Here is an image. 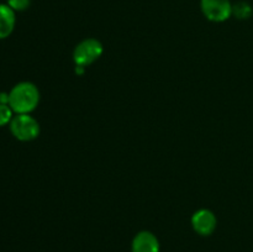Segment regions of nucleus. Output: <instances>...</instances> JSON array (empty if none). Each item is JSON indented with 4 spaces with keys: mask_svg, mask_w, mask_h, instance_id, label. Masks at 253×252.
<instances>
[{
    "mask_svg": "<svg viewBox=\"0 0 253 252\" xmlns=\"http://www.w3.org/2000/svg\"><path fill=\"white\" fill-rule=\"evenodd\" d=\"M39 103V88L31 82H20L9 91V106L15 114L32 113Z\"/></svg>",
    "mask_w": 253,
    "mask_h": 252,
    "instance_id": "f257e3e1",
    "label": "nucleus"
},
{
    "mask_svg": "<svg viewBox=\"0 0 253 252\" xmlns=\"http://www.w3.org/2000/svg\"><path fill=\"white\" fill-rule=\"evenodd\" d=\"M9 127L12 136L24 142L35 140L40 135V124L30 114H15Z\"/></svg>",
    "mask_w": 253,
    "mask_h": 252,
    "instance_id": "f03ea898",
    "label": "nucleus"
},
{
    "mask_svg": "<svg viewBox=\"0 0 253 252\" xmlns=\"http://www.w3.org/2000/svg\"><path fill=\"white\" fill-rule=\"evenodd\" d=\"M103 44L95 39H86L77 44L73 52V61L76 66L86 67L94 63L103 54Z\"/></svg>",
    "mask_w": 253,
    "mask_h": 252,
    "instance_id": "7ed1b4c3",
    "label": "nucleus"
},
{
    "mask_svg": "<svg viewBox=\"0 0 253 252\" xmlns=\"http://www.w3.org/2000/svg\"><path fill=\"white\" fill-rule=\"evenodd\" d=\"M200 6L204 16L212 22H224L232 15L230 0H202Z\"/></svg>",
    "mask_w": 253,
    "mask_h": 252,
    "instance_id": "20e7f679",
    "label": "nucleus"
},
{
    "mask_svg": "<svg viewBox=\"0 0 253 252\" xmlns=\"http://www.w3.org/2000/svg\"><path fill=\"white\" fill-rule=\"evenodd\" d=\"M216 216L208 209L198 210L192 217L193 229L202 236H209L216 229Z\"/></svg>",
    "mask_w": 253,
    "mask_h": 252,
    "instance_id": "39448f33",
    "label": "nucleus"
},
{
    "mask_svg": "<svg viewBox=\"0 0 253 252\" xmlns=\"http://www.w3.org/2000/svg\"><path fill=\"white\" fill-rule=\"evenodd\" d=\"M131 252H160V241L150 231H141L133 237Z\"/></svg>",
    "mask_w": 253,
    "mask_h": 252,
    "instance_id": "423d86ee",
    "label": "nucleus"
},
{
    "mask_svg": "<svg viewBox=\"0 0 253 252\" xmlns=\"http://www.w3.org/2000/svg\"><path fill=\"white\" fill-rule=\"evenodd\" d=\"M16 24L15 11L7 4H0V40H5L12 34Z\"/></svg>",
    "mask_w": 253,
    "mask_h": 252,
    "instance_id": "0eeeda50",
    "label": "nucleus"
},
{
    "mask_svg": "<svg viewBox=\"0 0 253 252\" xmlns=\"http://www.w3.org/2000/svg\"><path fill=\"white\" fill-rule=\"evenodd\" d=\"M253 14V9L251 5L246 1H240L236 5H232V15L240 20L250 19Z\"/></svg>",
    "mask_w": 253,
    "mask_h": 252,
    "instance_id": "6e6552de",
    "label": "nucleus"
},
{
    "mask_svg": "<svg viewBox=\"0 0 253 252\" xmlns=\"http://www.w3.org/2000/svg\"><path fill=\"white\" fill-rule=\"evenodd\" d=\"M14 111L9 105L0 104V127L5 125H9L14 118Z\"/></svg>",
    "mask_w": 253,
    "mask_h": 252,
    "instance_id": "1a4fd4ad",
    "label": "nucleus"
},
{
    "mask_svg": "<svg viewBox=\"0 0 253 252\" xmlns=\"http://www.w3.org/2000/svg\"><path fill=\"white\" fill-rule=\"evenodd\" d=\"M30 4H31V0H7V5L14 11H25L29 9Z\"/></svg>",
    "mask_w": 253,
    "mask_h": 252,
    "instance_id": "9d476101",
    "label": "nucleus"
},
{
    "mask_svg": "<svg viewBox=\"0 0 253 252\" xmlns=\"http://www.w3.org/2000/svg\"><path fill=\"white\" fill-rule=\"evenodd\" d=\"M0 104L9 105V93H5V91L0 93Z\"/></svg>",
    "mask_w": 253,
    "mask_h": 252,
    "instance_id": "9b49d317",
    "label": "nucleus"
},
{
    "mask_svg": "<svg viewBox=\"0 0 253 252\" xmlns=\"http://www.w3.org/2000/svg\"><path fill=\"white\" fill-rule=\"evenodd\" d=\"M84 68H85V67H82V66H76V73L78 74V76H82V74L84 73Z\"/></svg>",
    "mask_w": 253,
    "mask_h": 252,
    "instance_id": "f8f14e48",
    "label": "nucleus"
}]
</instances>
